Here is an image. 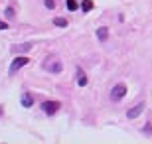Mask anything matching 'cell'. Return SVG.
Here are the masks:
<instances>
[{
    "mask_svg": "<svg viewBox=\"0 0 152 144\" xmlns=\"http://www.w3.org/2000/svg\"><path fill=\"white\" fill-rule=\"evenodd\" d=\"M44 69H45V71H50V73H59L63 69V65H61V61L57 59L56 56H50L48 59L44 61Z\"/></svg>",
    "mask_w": 152,
    "mask_h": 144,
    "instance_id": "obj_1",
    "label": "cell"
},
{
    "mask_svg": "<svg viewBox=\"0 0 152 144\" xmlns=\"http://www.w3.org/2000/svg\"><path fill=\"white\" fill-rule=\"evenodd\" d=\"M124 95H126V85H124V83H117V85L113 87V91H111V101L118 103V101L123 99Z\"/></svg>",
    "mask_w": 152,
    "mask_h": 144,
    "instance_id": "obj_2",
    "label": "cell"
},
{
    "mask_svg": "<svg viewBox=\"0 0 152 144\" xmlns=\"http://www.w3.org/2000/svg\"><path fill=\"white\" fill-rule=\"evenodd\" d=\"M59 101H44V103H42V111L45 113V115H56L57 111H59Z\"/></svg>",
    "mask_w": 152,
    "mask_h": 144,
    "instance_id": "obj_3",
    "label": "cell"
},
{
    "mask_svg": "<svg viewBox=\"0 0 152 144\" xmlns=\"http://www.w3.org/2000/svg\"><path fill=\"white\" fill-rule=\"evenodd\" d=\"M30 63V59L26 56H18V57H14V61L10 63V73H16L18 69H22V67H26Z\"/></svg>",
    "mask_w": 152,
    "mask_h": 144,
    "instance_id": "obj_4",
    "label": "cell"
},
{
    "mask_svg": "<svg viewBox=\"0 0 152 144\" xmlns=\"http://www.w3.org/2000/svg\"><path fill=\"white\" fill-rule=\"evenodd\" d=\"M32 48H34V44H32V42H26V44H16V45H12V53H28Z\"/></svg>",
    "mask_w": 152,
    "mask_h": 144,
    "instance_id": "obj_5",
    "label": "cell"
},
{
    "mask_svg": "<svg viewBox=\"0 0 152 144\" xmlns=\"http://www.w3.org/2000/svg\"><path fill=\"white\" fill-rule=\"evenodd\" d=\"M142 111H144V103H138L136 107H132V109L126 111V116H129V118H136V116H140Z\"/></svg>",
    "mask_w": 152,
    "mask_h": 144,
    "instance_id": "obj_6",
    "label": "cell"
},
{
    "mask_svg": "<svg viewBox=\"0 0 152 144\" xmlns=\"http://www.w3.org/2000/svg\"><path fill=\"white\" fill-rule=\"evenodd\" d=\"M77 85L79 87H85L87 85V75L83 73V69H77Z\"/></svg>",
    "mask_w": 152,
    "mask_h": 144,
    "instance_id": "obj_7",
    "label": "cell"
},
{
    "mask_svg": "<svg viewBox=\"0 0 152 144\" xmlns=\"http://www.w3.org/2000/svg\"><path fill=\"white\" fill-rule=\"evenodd\" d=\"M97 38L101 39V42H105V39L109 38V28H105V26L99 28V30H97Z\"/></svg>",
    "mask_w": 152,
    "mask_h": 144,
    "instance_id": "obj_8",
    "label": "cell"
},
{
    "mask_svg": "<svg viewBox=\"0 0 152 144\" xmlns=\"http://www.w3.org/2000/svg\"><path fill=\"white\" fill-rule=\"evenodd\" d=\"M22 105L24 107H32V105H34V99H32V95H30V93L22 95Z\"/></svg>",
    "mask_w": 152,
    "mask_h": 144,
    "instance_id": "obj_9",
    "label": "cell"
},
{
    "mask_svg": "<svg viewBox=\"0 0 152 144\" xmlns=\"http://www.w3.org/2000/svg\"><path fill=\"white\" fill-rule=\"evenodd\" d=\"M81 8H83V12H91L93 10V0H83L81 2Z\"/></svg>",
    "mask_w": 152,
    "mask_h": 144,
    "instance_id": "obj_10",
    "label": "cell"
},
{
    "mask_svg": "<svg viewBox=\"0 0 152 144\" xmlns=\"http://www.w3.org/2000/svg\"><path fill=\"white\" fill-rule=\"evenodd\" d=\"M53 24H56V26H59V28H67V20H65V18H56V20H53Z\"/></svg>",
    "mask_w": 152,
    "mask_h": 144,
    "instance_id": "obj_11",
    "label": "cell"
},
{
    "mask_svg": "<svg viewBox=\"0 0 152 144\" xmlns=\"http://www.w3.org/2000/svg\"><path fill=\"white\" fill-rule=\"evenodd\" d=\"M65 6H67V10H69V12L77 10V2H75V0H65Z\"/></svg>",
    "mask_w": 152,
    "mask_h": 144,
    "instance_id": "obj_12",
    "label": "cell"
},
{
    "mask_svg": "<svg viewBox=\"0 0 152 144\" xmlns=\"http://www.w3.org/2000/svg\"><path fill=\"white\" fill-rule=\"evenodd\" d=\"M45 8L53 10V8H56V2H53V0H45Z\"/></svg>",
    "mask_w": 152,
    "mask_h": 144,
    "instance_id": "obj_13",
    "label": "cell"
},
{
    "mask_svg": "<svg viewBox=\"0 0 152 144\" xmlns=\"http://www.w3.org/2000/svg\"><path fill=\"white\" fill-rule=\"evenodd\" d=\"M6 16H8V18H14V10H12V8H6Z\"/></svg>",
    "mask_w": 152,
    "mask_h": 144,
    "instance_id": "obj_14",
    "label": "cell"
},
{
    "mask_svg": "<svg viewBox=\"0 0 152 144\" xmlns=\"http://www.w3.org/2000/svg\"><path fill=\"white\" fill-rule=\"evenodd\" d=\"M144 132H146V134H152V126H150V124H146V126H144Z\"/></svg>",
    "mask_w": 152,
    "mask_h": 144,
    "instance_id": "obj_15",
    "label": "cell"
},
{
    "mask_svg": "<svg viewBox=\"0 0 152 144\" xmlns=\"http://www.w3.org/2000/svg\"><path fill=\"white\" fill-rule=\"evenodd\" d=\"M8 28V22H0V30H6Z\"/></svg>",
    "mask_w": 152,
    "mask_h": 144,
    "instance_id": "obj_16",
    "label": "cell"
},
{
    "mask_svg": "<svg viewBox=\"0 0 152 144\" xmlns=\"http://www.w3.org/2000/svg\"><path fill=\"white\" fill-rule=\"evenodd\" d=\"M4 115V109H2V105H0V116Z\"/></svg>",
    "mask_w": 152,
    "mask_h": 144,
    "instance_id": "obj_17",
    "label": "cell"
}]
</instances>
